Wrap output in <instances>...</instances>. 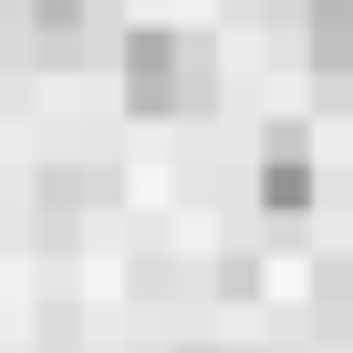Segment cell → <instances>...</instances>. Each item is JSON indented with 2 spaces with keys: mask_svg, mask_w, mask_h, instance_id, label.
Segmentation results:
<instances>
[{
  "mask_svg": "<svg viewBox=\"0 0 353 353\" xmlns=\"http://www.w3.org/2000/svg\"><path fill=\"white\" fill-rule=\"evenodd\" d=\"M219 83V52L198 32H135L125 42V104L135 114H198Z\"/></svg>",
  "mask_w": 353,
  "mask_h": 353,
  "instance_id": "1",
  "label": "cell"
},
{
  "mask_svg": "<svg viewBox=\"0 0 353 353\" xmlns=\"http://www.w3.org/2000/svg\"><path fill=\"white\" fill-rule=\"evenodd\" d=\"M260 208H270V219L312 208V156H301V135H270V145H260Z\"/></svg>",
  "mask_w": 353,
  "mask_h": 353,
  "instance_id": "2",
  "label": "cell"
},
{
  "mask_svg": "<svg viewBox=\"0 0 353 353\" xmlns=\"http://www.w3.org/2000/svg\"><path fill=\"white\" fill-rule=\"evenodd\" d=\"M301 52H312V73H343L353 63V0H312V11H301Z\"/></svg>",
  "mask_w": 353,
  "mask_h": 353,
  "instance_id": "3",
  "label": "cell"
},
{
  "mask_svg": "<svg viewBox=\"0 0 353 353\" xmlns=\"http://www.w3.org/2000/svg\"><path fill=\"white\" fill-rule=\"evenodd\" d=\"M332 301H353V260H343V270H332Z\"/></svg>",
  "mask_w": 353,
  "mask_h": 353,
  "instance_id": "4",
  "label": "cell"
}]
</instances>
